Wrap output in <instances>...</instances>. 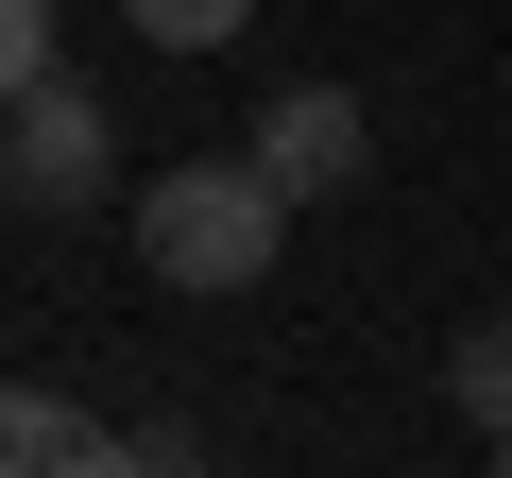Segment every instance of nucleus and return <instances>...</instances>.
<instances>
[{"instance_id":"f257e3e1","label":"nucleus","mask_w":512,"mask_h":478,"mask_svg":"<svg viewBox=\"0 0 512 478\" xmlns=\"http://www.w3.org/2000/svg\"><path fill=\"white\" fill-rule=\"evenodd\" d=\"M291 257V188L256 171V154H188L137 188V274L154 291H256Z\"/></svg>"},{"instance_id":"f03ea898","label":"nucleus","mask_w":512,"mask_h":478,"mask_svg":"<svg viewBox=\"0 0 512 478\" xmlns=\"http://www.w3.org/2000/svg\"><path fill=\"white\" fill-rule=\"evenodd\" d=\"M120 188V120H103V86H18L0 103V205H35V222H86Z\"/></svg>"},{"instance_id":"7ed1b4c3","label":"nucleus","mask_w":512,"mask_h":478,"mask_svg":"<svg viewBox=\"0 0 512 478\" xmlns=\"http://www.w3.org/2000/svg\"><path fill=\"white\" fill-rule=\"evenodd\" d=\"M239 154L274 171L291 205H325V188H359V171H376V120H359V86H274Z\"/></svg>"},{"instance_id":"20e7f679","label":"nucleus","mask_w":512,"mask_h":478,"mask_svg":"<svg viewBox=\"0 0 512 478\" xmlns=\"http://www.w3.org/2000/svg\"><path fill=\"white\" fill-rule=\"evenodd\" d=\"M120 427H86L69 393H0V478H103Z\"/></svg>"},{"instance_id":"39448f33","label":"nucleus","mask_w":512,"mask_h":478,"mask_svg":"<svg viewBox=\"0 0 512 478\" xmlns=\"http://www.w3.org/2000/svg\"><path fill=\"white\" fill-rule=\"evenodd\" d=\"M461 410H478V444H495V478H512V325H461Z\"/></svg>"},{"instance_id":"423d86ee","label":"nucleus","mask_w":512,"mask_h":478,"mask_svg":"<svg viewBox=\"0 0 512 478\" xmlns=\"http://www.w3.org/2000/svg\"><path fill=\"white\" fill-rule=\"evenodd\" d=\"M120 18H137V35H154V52H222V35H239V18H256V0H120Z\"/></svg>"},{"instance_id":"0eeeda50","label":"nucleus","mask_w":512,"mask_h":478,"mask_svg":"<svg viewBox=\"0 0 512 478\" xmlns=\"http://www.w3.org/2000/svg\"><path fill=\"white\" fill-rule=\"evenodd\" d=\"M35 69H52V0H0V103H18Z\"/></svg>"}]
</instances>
